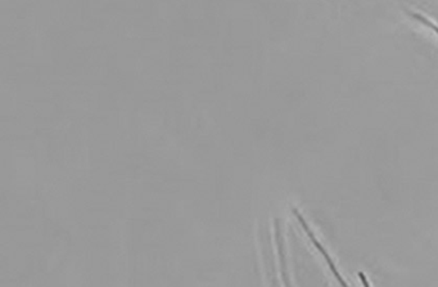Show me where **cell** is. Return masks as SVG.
Returning <instances> with one entry per match:
<instances>
[{"label":"cell","mask_w":438,"mask_h":287,"mask_svg":"<svg viewBox=\"0 0 438 287\" xmlns=\"http://www.w3.org/2000/svg\"><path fill=\"white\" fill-rule=\"evenodd\" d=\"M413 16H414L415 19H418L419 21H422V22H424L426 25H428L429 27H432V29L436 31V32H437L438 34V27L437 26H436V25H435V23H432L430 21L427 20V19H424V17H422L420 14H417V13H413Z\"/></svg>","instance_id":"cell-1"}]
</instances>
